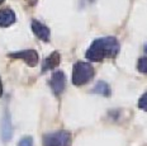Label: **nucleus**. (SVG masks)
Here are the masks:
<instances>
[{"label":"nucleus","mask_w":147,"mask_h":146,"mask_svg":"<svg viewBox=\"0 0 147 146\" xmlns=\"http://www.w3.org/2000/svg\"><path fill=\"white\" fill-rule=\"evenodd\" d=\"M15 13L11 10L10 8H5V9H0V27L5 28L9 27L11 24L15 23Z\"/></svg>","instance_id":"6e6552de"},{"label":"nucleus","mask_w":147,"mask_h":146,"mask_svg":"<svg viewBox=\"0 0 147 146\" xmlns=\"http://www.w3.org/2000/svg\"><path fill=\"white\" fill-rule=\"evenodd\" d=\"M138 70L140 72H143V74H146L147 72V60H146V56L141 57L140 61H138Z\"/></svg>","instance_id":"9b49d317"},{"label":"nucleus","mask_w":147,"mask_h":146,"mask_svg":"<svg viewBox=\"0 0 147 146\" xmlns=\"http://www.w3.org/2000/svg\"><path fill=\"white\" fill-rule=\"evenodd\" d=\"M50 87L53 92L55 95H60L62 94V92L65 90L66 87V78L65 74L62 71H56L52 74L51 81H50Z\"/></svg>","instance_id":"39448f33"},{"label":"nucleus","mask_w":147,"mask_h":146,"mask_svg":"<svg viewBox=\"0 0 147 146\" xmlns=\"http://www.w3.org/2000/svg\"><path fill=\"white\" fill-rule=\"evenodd\" d=\"M93 93L100 94L103 97H109L110 95V87L105 81H98L95 84V87L93 88Z\"/></svg>","instance_id":"9d476101"},{"label":"nucleus","mask_w":147,"mask_h":146,"mask_svg":"<svg viewBox=\"0 0 147 146\" xmlns=\"http://www.w3.org/2000/svg\"><path fill=\"white\" fill-rule=\"evenodd\" d=\"M60 62H61V55L57 52V51H53L51 55H48L45 59L43 66H42V71L46 72V71H48V70L59 68Z\"/></svg>","instance_id":"0eeeda50"},{"label":"nucleus","mask_w":147,"mask_h":146,"mask_svg":"<svg viewBox=\"0 0 147 146\" xmlns=\"http://www.w3.org/2000/svg\"><path fill=\"white\" fill-rule=\"evenodd\" d=\"M11 124H10V117H9L8 113L4 114V118H3V122H1V136L3 140L5 142L8 141L9 139H11Z\"/></svg>","instance_id":"1a4fd4ad"},{"label":"nucleus","mask_w":147,"mask_h":146,"mask_svg":"<svg viewBox=\"0 0 147 146\" xmlns=\"http://www.w3.org/2000/svg\"><path fill=\"white\" fill-rule=\"evenodd\" d=\"M45 146H70L71 145V133L67 131L47 133L43 136Z\"/></svg>","instance_id":"7ed1b4c3"},{"label":"nucleus","mask_w":147,"mask_h":146,"mask_svg":"<svg viewBox=\"0 0 147 146\" xmlns=\"http://www.w3.org/2000/svg\"><path fill=\"white\" fill-rule=\"evenodd\" d=\"M9 57H11V59H17V60H23V61L26 62L28 66H30V68L37 66L38 60H39L37 51L32 50V48H29V50L17 51V52H11V53H9Z\"/></svg>","instance_id":"20e7f679"},{"label":"nucleus","mask_w":147,"mask_h":146,"mask_svg":"<svg viewBox=\"0 0 147 146\" xmlns=\"http://www.w3.org/2000/svg\"><path fill=\"white\" fill-rule=\"evenodd\" d=\"M147 94L143 93V95L140 98V102H138V107L142 109V111H146L147 109Z\"/></svg>","instance_id":"ddd939ff"},{"label":"nucleus","mask_w":147,"mask_h":146,"mask_svg":"<svg viewBox=\"0 0 147 146\" xmlns=\"http://www.w3.org/2000/svg\"><path fill=\"white\" fill-rule=\"evenodd\" d=\"M4 1H5V0H0V5H1L3 3H4Z\"/></svg>","instance_id":"2eb2a0df"},{"label":"nucleus","mask_w":147,"mask_h":146,"mask_svg":"<svg viewBox=\"0 0 147 146\" xmlns=\"http://www.w3.org/2000/svg\"><path fill=\"white\" fill-rule=\"evenodd\" d=\"M18 146H33V139L29 137V136H26L19 141Z\"/></svg>","instance_id":"f8f14e48"},{"label":"nucleus","mask_w":147,"mask_h":146,"mask_svg":"<svg viewBox=\"0 0 147 146\" xmlns=\"http://www.w3.org/2000/svg\"><path fill=\"white\" fill-rule=\"evenodd\" d=\"M32 31L37 37L39 39H42V41L47 42L48 39H50V28L36 19L32 20Z\"/></svg>","instance_id":"423d86ee"},{"label":"nucleus","mask_w":147,"mask_h":146,"mask_svg":"<svg viewBox=\"0 0 147 146\" xmlns=\"http://www.w3.org/2000/svg\"><path fill=\"white\" fill-rule=\"evenodd\" d=\"M121 50L118 39L115 37L96 38L85 53L90 62H100L105 57H115Z\"/></svg>","instance_id":"f257e3e1"},{"label":"nucleus","mask_w":147,"mask_h":146,"mask_svg":"<svg viewBox=\"0 0 147 146\" xmlns=\"http://www.w3.org/2000/svg\"><path fill=\"white\" fill-rule=\"evenodd\" d=\"M94 76V68L90 62L79 61L72 68V84L76 87H81L93 79Z\"/></svg>","instance_id":"f03ea898"},{"label":"nucleus","mask_w":147,"mask_h":146,"mask_svg":"<svg viewBox=\"0 0 147 146\" xmlns=\"http://www.w3.org/2000/svg\"><path fill=\"white\" fill-rule=\"evenodd\" d=\"M3 95V83H1V79H0V97Z\"/></svg>","instance_id":"4468645a"}]
</instances>
